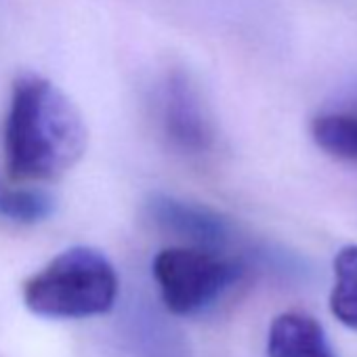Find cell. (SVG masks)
Segmentation results:
<instances>
[{"instance_id":"cell-7","label":"cell","mask_w":357,"mask_h":357,"mask_svg":"<svg viewBox=\"0 0 357 357\" xmlns=\"http://www.w3.org/2000/svg\"><path fill=\"white\" fill-rule=\"evenodd\" d=\"M311 139L328 155L357 164V109H332L311 120Z\"/></svg>"},{"instance_id":"cell-2","label":"cell","mask_w":357,"mask_h":357,"mask_svg":"<svg viewBox=\"0 0 357 357\" xmlns=\"http://www.w3.org/2000/svg\"><path fill=\"white\" fill-rule=\"evenodd\" d=\"M26 307L49 319H86L107 313L118 298V273L97 248L72 246L24 282Z\"/></svg>"},{"instance_id":"cell-8","label":"cell","mask_w":357,"mask_h":357,"mask_svg":"<svg viewBox=\"0 0 357 357\" xmlns=\"http://www.w3.org/2000/svg\"><path fill=\"white\" fill-rule=\"evenodd\" d=\"M55 208L57 200L49 192L15 188L0 176V219L22 225H36L47 221Z\"/></svg>"},{"instance_id":"cell-3","label":"cell","mask_w":357,"mask_h":357,"mask_svg":"<svg viewBox=\"0 0 357 357\" xmlns=\"http://www.w3.org/2000/svg\"><path fill=\"white\" fill-rule=\"evenodd\" d=\"M151 271L166 309L194 315L223 296L242 278L244 265L221 250L178 246L158 252Z\"/></svg>"},{"instance_id":"cell-1","label":"cell","mask_w":357,"mask_h":357,"mask_svg":"<svg viewBox=\"0 0 357 357\" xmlns=\"http://www.w3.org/2000/svg\"><path fill=\"white\" fill-rule=\"evenodd\" d=\"M89 132L72 99L49 78L24 72L13 80L3 126L5 166L15 181H55L86 151Z\"/></svg>"},{"instance_id":"cell-4","label":"cell","mask_w":357,"mask_h":357,"mask_svg":"<svg viewBox=\"0 0 357 357\" xmlns=\"http://www.w3.org/2000/svg\"><path fill=\"white\" fill-rule=\"evenodd\" d=\"M160 126L181 153L202 155L215 143V128L200 91L183 70H170L160 89Z\"/></svg>"},{"instance_id":"cell-6","label":"cell","mask_w":357,"mask_h":357,"mask_svg":"<svg viewBox=\"0 0 357 357\" xmlns=\"http://www.w3.org/2000/svg\"><path fill=\"white\" fill-rule=\"evenodd\" d=\"M269 357H336L324 326L303 313L286 311L269 326L267 336Z\"/></svg>"},{"instance_id":"cell-5","label":"cell","mask_w":357,"mask_h":357,"mask_svg":"<svg viewBox=\"0 0 357 357\" xmlns=\"http://www.w3.org/2000/svg\"><path fill=\"white\" fill-rule=\"evenodd\" d=\"M145 215L158 229L181 238L192 246L221 250L234 238V227L221 213L164 192L147 196Z\"/></svg>"},{"instance_id":"cell-9","label":"cell","mask_w":357,"mask_h":357,"mask_svg":"<svg viewBox=\"0 0 357 357\" xmlns=\"http://www.w3.org/2000/svg\"><path fill=\"white\" fill-rule=\"evenodd\" d=\"M330 309L340 324L357 330V244L342 246L334 257Z\"/></svg>"}]
</instances>
